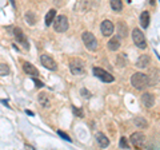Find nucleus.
Returning <instances> with one entry per match:
<instances>
[{
    "label": "nucleus",
    "mask_w": 160,
    "mask_h": 150,
    "mask_svg": "<svg viewBox=\"0 0 160 150\" xmlns=\"http://www.w3.org/2000/svg\"><path fill=\"white\" fill-rule=\"evenodd\" d=\"M131 84L136 90H146L148 86H151V81L147 74L135 72L131 77Z\"/></svg>",
    "instance_id": "1"
},
{
    "label": "nucleus",
    "mask_w": 160,
    "mask_h": 150,
    "mask_svg": "<svg viewBox=\"0 0 160 150\" xmlns=\"http://www.w3.org/2000/svg\"><path fill=\"white\" fill-rule=\"evenodd\" d=\"M82 39H83L84 46H86L87 50H89V51H95V50L98 48V40L92 32H88V31L83 32Z\"/></svg>",
    "instance_id": "2"
},
{
    "label": "nucleus",
    "mask_w": 160,
    "mask_h": 150,
    "mask_svg": "<svg viewBox=\"0 0 160 150\" xmlns=\"http://www.w3.org/2000/svg\"><path fill=\"white\" fill-rule=\"evenodd\" d=\"M68 19L64 15H59V16L53 20V28L56 32H66L68 29Z\"/></svg>",
    "instance_id": "3"
},
{
    "label": "nucleus",
    "mask_w": 160,
    "mask_h": 150,
    "mask_svg": "<svg viewBox=\"0 0 160 150\" xmlns=\"http://www.w3.org/2000/svg\"><path fill=\"white\" fill-rule=\"evenodd\" d=\"M132 40L133 43L136 44V47L144 50L147 47V42H146V38H144V34L140 31L139 28H133L132 31Z\"/></svg>",
    "instance_id": "4"
},
{
    "label": "nucleus",
    "mask_w": 160,
    "mask_h": 150,
    "mask_svg": "<svg viewBox=\"0 0 160 150\" xmlns=\"http://www.w3.org/2000/svg\"><path fill=\"white\" fill-rule=\"evenodd\" d=\"M93 75L95 77H98L99 79H102V81L106 82V83H111V82L115 81L112 74H109L108 71H106V70H103L100 67H93Z\"/></svg>",
    "instance_id": "5"
},
{
    "label": "nucleus",
    "mask_w": 160,
    "mask_h": 150,
    "mask_svg": "<svg viewBox=\"0 0 160 150\" xmlns=\"http://www.w3.org/2000/svg\"><path fill=\"white\" fill-rule=\"evenodd\" d=\"M69 70H71V72L73 75H82L84 74V63L80 61V59H73L69 63Z\"/></svg>",
    "instance_id": "6"
},
{
    "label": "nucleus",
    "mask_w": 160,
    "mask_h": 150,
    "mask_svg": "<svg viewBox=\"0 0 160 150\" xmlns=\"http://www.w3.org/2000/svg\"><path fill=\"white\" fill-rule=\"evenodd\" d=\"M129 139H131V143L136 147H143L144 145H146V136H144L142 131L133 133L132 136L129 137Z\"/></svg>",
    "instance_id": "7"
},
{
    "label": "nucleus",
    "mask_w": 160,
    "mask_h": 150,
    "mask_svg": "<svg viewBox=\"0 0 160 150\" xmlns=\"http://www.w3.org/2000/svg\"><path fill=\"white\" fill-rule=\"evenodd\" d=\"M13 35H15V38H16V42H18V43L22 44L24 48H27V50L29 48V43H28V40H27V36L24 35V32H23L22 28H15V29H13Z\"/></svg>",
    "instance_id": "8"
},
{
    "label": "nucleus",
    "mask_w": 160,
    "mask_h": 150,
    "mask_svg": "<svg viewBox=\"0 0 160 150\" xmlns=\"http://www.w3.org/2000/svg\"><path fill=\"white\" fill-rule=\"evenodd\" d=\"M40 62H42V64L46 68H48V70H52V71H55V70L58 68V64H56V62L53 61V59L49 56V55H42L40 56Z\"/></svg>",
    "instance_id": "9"
},
{
    "label": "nucleus",
    "mask_w": 160,
    "mask_h": 150,
    "mask_svg": "<svg viewBox=\"0 0 160 150\" xmlns=\"http://www.w3.org/2000/svg\"><path fill=\"white\" fill-rule=\"evenodd\" d=\"M100 29H102V34L104 35V36H111L112 32L115 31V27H113L112 22L104 20V22L102 23V26H100Z\"/></svg>",
    "instance_id": "10"
},
{
    "label": "nucleus",
    "mask_w": 160,
    "mask_h": 150,
    "mask_svg": "<svg viewBox=\"0 0 160 150\" xmlns=\"http://www.w3.org/2000/svg\"><path fill=\"white\" fill-rule=\"evenodd\" d=\"M142 103H143L147 109H151V107L153 106V103H155V97H153V94H151V93H144L143 95H142Z\"/></svg>",
    "instance_id": "11"
},
{
    "label": "nucleus",
    "mask_w": 160,
    "mask_h": 150,
    "mask_svg": "<svg viewBox=\"0 0 160 150\" xmlns=\"http://www.w3.org/2000/svg\"><path fill=\"white\" fill-rule=\"evenodd\" d=\"M23 70H24V72L28 74V75H31V77H38V75L40 74L39 70L35 67L32 63H28V62L23 63Z\"/></svg>",
    "instance_id": "12"
},
{
    "label": "nucleus",
    "mask_w": 160,
    "mask_h": 150,
    "mask_svg": "<svg viewBox=\"0 0 160 150\" xmlns=\"http://www.w3.org/2000/svg\"><path fill=\"white\" fill-rule=\"evenodd\" d=\"M116 34L119 38H126L128 35V27L124 22H119L116 26Z\"/></svg>",
    "instance_id": "13"
},
{
    "label": "nucleus",
    "mask_w": 160,
    "mask_h": 150,
    "mask_svg": "<svg viewBox=\"0 0 160 150\" xmlns=\"http://www.w3.org/2000/svg\"><path fill=\"white\" fill-rule=\"evenodd\" d=\"M149 63H151V58L148 55H140L139 59L136 61V66L139 68H146L149 66Z\"/></svg>",
    "instance_id": "14"
},
{
    "label": "nucleus",
    "mask_w": 160,
    "mask_h": 150,
    "mask_svg": "<svg viewBox=\"0 0 160 150\" xmlns=\"http://www.w3.org/2000/svg\"><path fill=\"white\" fill-rule=\"evenodd\" d=\"M38 99H39V103L42 104L43 107L48 109L49 106H51V101H49V98H48V94H46V93H40Z\"/></svg>",
    "instance_id": "15"
},
{
    "label": "nucleus",
    "mask_w": 160,
    "mask_h": 150,
    "mask_svg": "<svg viewBox=\"0 0 160 150\" xmlns=\"http://www.w3.org/2000/svg\"><path fill=\"white\" fill-rule=\"evenodd\" d=\"M96 141L102 147H107L109 145V139L106 137V134H103V133H98L96 134Z\"/></svg>",
    "instance_id": "16"
},
{
    "label": "nucleus",
    "mask_w": 160,
    "mask_h": 150,
    "mask_svg": "<svg viewBox=\"0 0 160 150\" xmlns=\"http://www.w3.org/2000/svg\"><path fill=\"white\" fill-rule=\"evenodd\" d=\"M120 47V38L116 36V38H112L108 40V48L111 50V51H116V50H119Z\"/></svg>",
    "instance_id": "17"
},
{
    "label": "nucleus",
    "mask_w": 160,
    "mask_h": 150,
    "mask_svg": "<svg viewBox=\"0 0 160 150\" xmlns=\"http://www.w3.org/2000/svg\"><path fill=\"white\" fill-rule=\"evenodd\" d=\"M140 26L143 28H147L149 26V13L147 11L142 12V15H140Z\"/></svg>",
    "instance_id": "18"
},
{
    "label": "nucleus",
    "mask_w": 160,
    "mask_h": 150,
    "mask_svg": "<svg viewBox=\"0 0 160 150\" xmlns=\"http://www.w3.org/2000/svg\"><path fill=\"white\" fill-rule=\"evenodd\" d=\"M56 18V9H49L48 13L46 15V26H51Z\"/></svg>",
    "instance_id": "19"
},
{
    "label": "nucleus",
    "mask_w": 160,
    "mask_h": 150,
    "mask_svg": "<svg viewBox=\"0 0 160 150\" xmlns=\"http://www.w3.org/2000/svg\"><path fill=\"white\" fill-rule=\"evenodd\" d=\"M133 123L136 125V127H140V129H146L148 126V122L144 119V117H136L133 119Z\"/></svg>",
    "instance_id": "20"
},
{
    "label": "nucleus",
    "mask_w": 160,
    "mask_h": 150,
    "mask_svg": "<svg viewBox=\"0 0 160 150\" xmlns=\"http://www.w3.org/2000/svg\"><path fill=\"white\" fill-rule=\"evenodd\" d=\"M109 4H111L113 11H116V12H120L123 9V2L122 0H109Z\"/></svg>",
    "instance_id": "21"
},
{
    "label": "nucleus",
    "mask_w": 160,
    "mask_h": 150,
    "mask_svg": "<svg viewBox=\"0 0 160 150\" xmlns=\"http://www.w3.org/2000/svg\"><path fill=\"white\" fill-rule=\"evenodd\" d=\"M24 19H26V22L29 24V26H35V23H36V15L33 12H27L24 15Z\"/></svg>",
    "instance_id": "22"
},
{
    "label": "nucleus",
    "mask_w": 160,
    "mask_h": 150,
    "mask_svg": "<svg viewBox=\"0 0 160 150\" xmlns=\"http://www.w3.org/2000/svg\"><path fill=\"white\" fill-rule=\"evenodd\" d=\"M9 67H8V64L6 63H0V75H8L9 74Z\"/></svg>",
    "instance_id": "23"
},
{
    "label": "nucleus",
    "mask_w": 160,
    "mask_h": 150,
    "mask_svg": "<svg viewBox=\"0 0 160 150\" xmlns=\"http://www.w3.org/2000/svg\"><path fill=\"white\" fill-rule=\"evenodd\" d=\"M126 64H127L126 56H123V55H119V56H118V66L119 67H124Z\"/></svg>",
    "instance_id": "24"
},
{
    "label": "nucleus",
    "mask_w": 160,
    "mask_h": 150,
    "mask_svg": "<svg viewBox=\"0 0 160 150\" xmlns=\"http://www.w3.org/2000/svg\"><path fill=\"white\" fill-rule=\"evenodd\" d=\"M72 113L75 117H79V118H83V111L82 110H79L76 106H72Z\"/></svg>",
    "instance_id": "25"
},
{
    "label": "nucleus",
    "mask_w": 160,
    "mask_h": 150,
    "mask_svg": "<svg viewBox=\"0 0 160 150\" xmlns=\"http://www.w3.org/2000/svg\"><path fill=\"white\" fill-rule=\"evenodd\" d=\"M119 145H120V147H123V149H128V147H129V145H128V142H127V138H126V137H122V138H120Z\"/></svg>",
    "instance_id": "26"
},
{
    "label": "nucleus",
    "mask_w": 160,
    "mask_h": 150,
    "mask_svg": "<svg viewBox=\"0 0 160 150\" xmlns=\"http://www.w3.org/2000/svg\"><path fill=\"white\" fill-rule=\"evenodd\" d=\"M58 134H59V137H62L64 141H68V142H71V138H69V136H67L64 131H62V130H58Z\"/></svg>",
    "instance_id": "27"
},
{
    "label": "nucleus",
    "mask_w": 160,
    "mask_h": 150,
    "mask_svg": "<svg viewBox=\"0 0 160 150\" xmlns=\"http://www.w3.org/2000/svg\"><path fill=\"white\" fill-rule=\"evenodd\" d=\"M80 94H82L84 98H89V97H91V93H89L87 88H82V90H80Z\"/></svg>",
    "instance_id": "28"
},
{
    "label": "nucleus",
    "mask_w": 160,
    "mask_h": 150,
    "mask_svg": "<svg viewBox=\"0 0 160 150\" xmlns=\"http://www.w3.org/2000/svg\"><path fill=\"white\" fill-rule=\"evenodd\" d=\"M33 83H35V86H36V87H44V83L42 82V81H38V79L36 78H33Z\"/></svg>",
    "instance_id": "29"
},
{
    "label": "nucleus",
    "mask_w": 160,
    "mask_h": 150,
    "mask_svg": "<svg viewBox=\"0 0 160 150\" xmlns=\"http://www.w3.org/2000/svg\"><path fill=\"white\" fill-rule=\"evenodd\" d=\"M9 2H11V4H12L13 8H16V3H15V0H9Z\"/></svg>",
    "instance_id": "30"
},
{
    "label": "nucleus",
    "mask_w": 160,
    "mask_h": 150,
    "mask_svg": "<svg viewBox=\"0 0 160 150\" xmlns=\"http://www.w3.org/2000/svg\"><path fill=\"white\" fill-rule=\"evenodd\" d=\"M26 113L28 114V115H33V113H32V111H29V110H26Z\"/></svg>",
    "instance_id": "31"
},
{
    "label": "nucleus",
    "mask_w": 160,
    "mask_h": 150,
    "mask_svg": "<svg viewBox=\"0 0 160 150\" xmlns=\"http://www.w3.org/2000/svg\"><path fill=\"white\" fill-rule=\"evenodd\" d=\"M149 3H151L152 6H153V4H155V0H151V2H149Z\"/></svg>",
    "instance_id": "32"
}]
</instances>
